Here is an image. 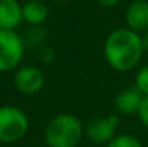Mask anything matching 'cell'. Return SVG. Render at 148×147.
<instances>
[{"instance_id": "obj_1", "label": "cell", "mask_w": 148, "mask_h": 147, "mask_svg": "<svg viewBox=\"0 0 148 147\" xmlns=\"http://www.w3.org/2000/svg\"><path fill=\"white\" fill-rule=\"evenodd\" d=\"M144 53L141 36L128 28L112 30L103 43V55L109 66L118 72L132 71Z\"/></svg>"}, {"instance_id": "obj_2", "label": "cell", "mask_w": 148, "mask_h": 147, "mask_svg": "<svg viewBox=\"0 0 148 147\" xmlns=\"http://www.w3.org/2000/svg\"><path fill=\"white\" fill-rule=\"evenodd\" d=\"M84 127L78 117L62 112L46 126L45 140L49 147H76L84 137Z\"/></svg>"}, {"instance_id": "obj_3", "label": "cell", "mask_w": 148, "mask_h": 147, "mask_svg": "<svg viewBox=\"0 0 148 147\" xmlns=\"http://www.w3.org/2000/svg\"><path fill=\"white\" fill-rule=\"evenodd\" d=\"M29 118L23 110L13 105L0 107V143H16L26 136Z\"/></svg>"}, {"instance_id": "obj_4", "label": "cell", "mask_w": 148, "mask_h": 147, "mask_svg": "<svg viewBox=\"0 0 148 147\" xmlns=\"http://www.w3.org/2000/svg\"><path fill=\"white\" fill-rule=\"evenodd\" d=\"M25 53V41L14 30L0 29V72L16 69Z\"/></svg>"}, {"instance_id": "obj_5", "label": "cell", "mask_w": 148, "mask_h": 147, "mask_svg": "<svg viewBox=\"0 0 148 147\" xmlns=\"http://www.w3.org/2000/svg\"><path fill=\"white\" fill-rule=\"evenodd\" d=\"M14 87L25 95L38 94L45 85L43 72L35 65H23L14 74Z\"/></svg>"}, {"instance_id": "obj_6", "label": "cell", "mask_w": 148, "mask_h": 147, "mask_svg": "<svg viewBox=\"0 0 148 147\" xmlns=\"http://www.w3.org/2000/svg\"><path fill=\"white\" fill-rule=\"evenodd\" d=\"M118 124H119L118 115L99 117L88 123L85 128V134L92 143H97V144L109 143L115 137Z\"/></svg>"}, {"instance_id": "obj_7", "label": "cell", "mask_w": 148, "mask_h": 147, "mask_svg": "<svg viewBox=\"0 0 148 147\" xmlns=\"http://www.w3.org/2000/svg\"><path fill=\"white\" fill-rule=\"evenodd\" d=\"M125 20L128 29L135 33H145L148 32V1L145 0H135L132 1L125 13Z\"/></svg>"}, {"instance_id": "obj_8", "label": "cell", "mask_w": 148, "mask_h": 147, "mask_svg": "<svg viewBox=\"0 0 148 147\" xmlns=\"http://www.w3.org/2000/svg\"><path fill=\"white\" fill-rule=\"evenodd\" d=\"M143 98L144 95L141 94V91L132 85L130 88H125L122 90L116 97H115V108L119 114L122 115H134V114H138V110H140V105L143 102Z\"/></svg>"}, {"instance_id": "obj_9", "label": "cell", "mask_w": 148, "mask_h": 147, "mask_svg": "<svg viewBox=\"0 0 148 147\" xmlns=\"http://www.w3.org/2000/svg\"><path fill=\"white\" fill-rule=\"evenodd\" d=\"M22 22L20 3L17 0H0V29L14 30Z\"/></svg>"}, {"instance_id": "obj_10", "label": "cell", "mask_w": 148, "mask_h": 147, "mask_svg": "<svg viewBox=\"0 0 148 147\" xmlns=\"http://www.w3.org/2000/svg\"><path fill=\"white\" fill-rule=\"evenodd\" d=\"M22 16L30 26H40L49 16V9L42 1H29L22 6Z\"/></svg>"}, {"instance_id": "obj_11", "label": "cell", "mask_w": 148, "mask_h": 147, "mask_svg": "<svg viewBox=\"0 0 148 147\" xmlns=\"http://www.w3.org/2000/svg\"><path fill=\"white\" fill-rule=\"evenodd\" d=\"M106 147H143V144L137 137L131 134H119L115 136Z\"/></svg>"}, {"instance_id": "obj_12", "label": "cell", "mask_w": 148, "mask_h": 147, "mask_svg": "<svg viewBox=\"0 0 148 147\" xmlns=\"http://www.w3.org/2000/svg\"><path fill=\"white\" fill-rule=\"evenodd\" d=\"M45 30L40 28V26H32L29 30H27V33H26V42L29 43V45H40L42 42H43V39H45Z\"/></svg>"}, {"instance_id": "obj_13", "label": "cell", "mask_w": 148, "mask_h": 147, "mask_svg": "<svg viewBox=\"0 0 148 147\" xmlns=\"http://www.w3.org/2000/svg\"><path fill=\"white\" fill-rule=\"evenodd\" d=\"M143 95H148V65L143 66L137 75H135V84H134Z\"/></svg>"}, {"instance_id": "obj_14", "label": "cell", "mask_w": 148, "mask_h": 147, "mask_svg": "<svg viewBox=\"0 0 148 147\" xmlns=\"http://www.w3.org/2000/svg\"><path fill=\"white\" fill-rule=\"evenodd\" d=\"M138 115H140L141 123L148 128V95H144V98H143V102H141L140 110H138Z\"/></svg>"}, {"instance_id": "obj_15", "label": "cell", "mask_w": 148, "mask_h": 147, "mask_svg": "<svg viewBox=\"0 0 148 147\" xmlns=\"http://www.w3.org/2000/svg\"><path fill=\"white\" fill-rule=\"evenodd\" d=\"M39 58H40L42 62L49 63V62H52V61L55 59V50L52 48H43L39 52Z\"/></svg>"}, {"instance_id": "obj_16", "label": "cell", "mask_w": 148, "mask_h": 147, "mask_svg": "<svg viewBox=\"0 0 148 147\" xmlns=\"http://www.w3.org/2000/svg\"><path fill=\"white\" fill-rule=\"evenodd\" d=\"M97 3H98L99 6H102V7H106V9H109V7H114V6H116L118 3H119V0H95Z\"/></svg>"}, {"instance_id": "obj_17", "label": "cell", "mask_w": 148, "mask_h": 147, "mask_svg": "<svg viewBox=\"0 0 148 147\" xmlns=\"http://www.w3.org/2000/svg\"><path fill=\"white\" fill-rule=\"evenodd\" d=\"M141 42H143V48H144V50L148 52V32H145V33L141 36Z\"/></svg>"}, {"instance_id": "obj_18", "label": "cell", "mask_w": 148, "mask_h": 147, "mask_svg": "<svg viewBox=\"0 0 148 147\" xmlns=\"http://www.w3.org/2000/svg\"><path fill=\"white\" fill-rule=\"evenodd\" d=\"M53 1H56V3H60V4H65V3H69L71 0H53Z\"/></svg>"}, {"instance_id": "obj_19", "label": "cell", "mask_w": 148, "mask_h": 147, "mask_svg": "<svg viewBox=\"0 0 148 147\" xmlns=\"http://www.w3.org/2000/svg\"><path fill=\"white\" fill-rule=\"evenodd\" d=\"M26 3H29V1H42V0H25Z\"/></svg>"}]
</instances>
